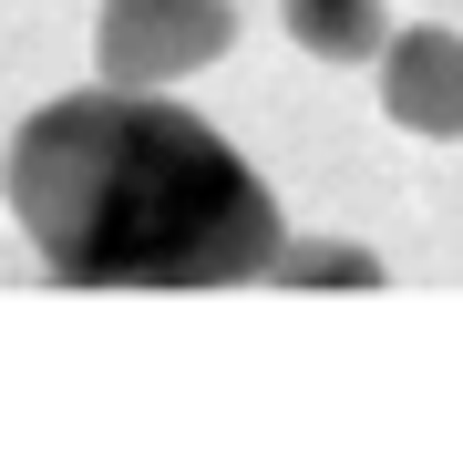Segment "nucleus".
I'll return each instance as SVG.
<instances>
[{
  "instance_id": "f257e3e1",
  "label": "nucleus",
  "mask_w": 463,
  "mask_h": 463,
  "mask_svg": "<svg viewBox=\"0 0 463 463\" xmlns=\"http://www.w3.org/2000/svg\"><path fill=\"white\" fill-rule=\"evenodd\" d=\"M0 196L62 288H248L288 237L227 134L134 83L42 103L0 155Z\"/></svg>"
},
{
  "instance_id": "f03ea898",
  "label": "nucleus",
  "mask_w": 463,
  "mask_h": 463,
  "mask_svg": "<svg viewBox=\"0 0 463 463\" xmlns=\"http://www.w3.org/2000/svg\"><path fill=\"white\" fill-rule=\"evenodd\" d=\"M227 42H237L227 0H103V32H93L103 83H134V93H165L185 72L227 62Z\"/></svg>"
},
{
  "instance_id": "7ed1b4c3",
  "label": "nucleus",
  "mask_w": 463,
  "mask_h": 463,
  "mask_svg": "<svg viewBox=\"0 0 463 463\" xmlns=\"http://www.w3.org/2000/svg\"><path fill=\"white\" fill-rule=\"evenodd\" d=\"M381 114L422 145H453L463 134V32H392L381 52Z\"/></svg>"
},
{
  "instance_id": "20e7f679",
  "label": "nucleus",
  "mask_w": 463,
  "mask_h": 463,
  "mask_svg": "<svg viewBox=\"0 0 463 463\" xmlns=\"http://www.w3.org/2000/svg\"><path fill=\"white\" fill-rule=\"evenodd\" d=\"M288 42L309 52V62H381L392 52V21H381V0H279Z\"/></svg>"
},
{
  "instance_id": "39448f33",
  "label": "nucleus",
  "mask_w": 463,
  "mask_h": 463,
  "mask_svg": "<svg viewBox=\"0 0 463 463\" xmlns=\"http://www.w3.org/2000/svg\"><path fill=\"white\" fill-rule=\"evenodd\" d=\"M268 288H381V258L350 248V237H279Z\"/></svg>"
}]
</instances>
